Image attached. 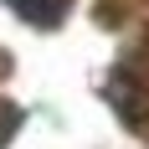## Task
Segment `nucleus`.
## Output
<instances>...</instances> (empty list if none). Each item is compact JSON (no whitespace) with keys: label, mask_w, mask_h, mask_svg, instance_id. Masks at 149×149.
<instances>
[{"label":"nucleus","mask_w":149,"mask_h":149,"mask_svg":"<svg viewBox=\"0 0 149 149\" xmlns=\"http://www.w3.org/2000/svg\"><path fill=\"white\" fill-rule=\"evenodd\" d=\"M15 123H21V108H10V103H0V149H5V139L15 134Z\"/></svg>","instance_id":"2"},{"label":"nucleus","mask_w":149,"mask_h":149,"mask_svg":"<svg viewBox=\"0 0 149 149\" xmlns=\"http://www.w3.org/2000/svg\"><path fill=\"white\" fill-rule=\"evenodd\" d=\"M26 26H41V31H52V26H62L67 21V10H72V0H5Z\"/></svg>","instance_id":"1"}]
</instances>
